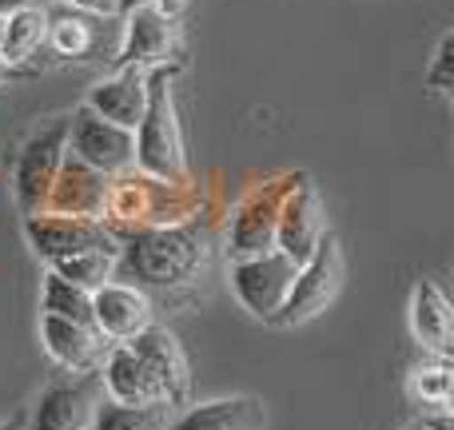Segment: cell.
Instances as JSON below:
<instances>
[{
    "label": "cell",
    "mask_w": 454,
    "mask_h": 430,
    "mask_svg": "<svg viewBox=\"0 0 454 430\" xmlns=\"http://www.w3.org/2000/svg\"><path fill=\"white\" fill-rule=\"evenodd\" d=\"M128 347H132V351L140 355L144 363H148L152 375L160 379L168 407H188L192 375H188V355H184L180 339H176L168 327H156V323H148L140 335L128 339Z\"/></svg>",
    "instance_id": "5bb4252c"
},
{
    "label": "cell",
    "mask_w": 454,
    "mask_h": 430,
    "mask_svg": "<svg viewBox=\"0 0 454 430\" xmlns=\"http://www.w3.org/2000/svg\"><path fill=\"white\" fill-rule=\"evenodd\" d=\"M100 387L108 391L112 403H124V407H160V403H168L160 379L152 375L148 363H144L128 343H120L116 351L104 355Z\"/></svg>",
    "instance_id": "e0dca14e"
},
{
    "label": "cell",
    "mask_w": 454,
    "mask_h": 430,
    "mask_svg": "<svg viewBox=\"0 0 454 430\" xmlns=\"http://www.w3.org/2000/svg\"><path fill=\"white\" fill-rule=\"evenodd\" d=\"M4 24H8V16H0V44H4Z\"/></svg>",
    "instance_id": "836d02e7"
},
{
    "label": "cell",
    "mask_w": 454,
    "mask_h": 430,
    "mask_svg": "<svg viewBox=\"0 0 454 430\" xmlns=\"http://www.w3.org/2000/svg\"><path fill=\"white\" fill-rule=\"evenodd\" d=\"M112 16H92V12H76V8H64V12H48V36L44 44L52 48L64 60H100L104 52H120V32L112 28Z\"/></svg>",
    "instance_id": "4fadbf2b"
},
{
    "label": "cell",
    "mask_w": 454,
    "mask_h": 430,
    "mask_svg": "<svg viewBox=\"0 0 454 430\" xmlns=\"http://www.w3.org/2000/svg\"><path fill=\"white\" fill-rule=\"evenodd\" d=\"M423 426H427V430H454V418L447 415V410H439V415L423 418Z\"/></svg>",
    "instance_id": "4dcf8cb0"
},
{
    "label": "cell",
    "mask_w": 454,
    "mask_h": 430,
    "mask_svg": "<svg viewBox=\"0 0 454 430\" xmlns=\"http://www.w3.org/2000/svg\"><path fill=\"white\" fill-rule=\"evenodd\" d=\"M104 219L116 223H132L136 227H168V223H188L192 219V192L188 184H168L156 176H112V192H108V212Z\"/></svg>",
    "instance_id": "3957f363"
},
{
    "label": "cell",
    "mask_w": 454,
    "mask_h": 430,
    "mask_svg": "<svg viewBox=\"0 0 454 430\" xmlns=\"http://www.w3.org/2000/svg\"><path fill=\"white\" fill-rule=\"evenodd\" d=\"M327 235V215H323V199L311 188L307 176H299V184L287 192L279 207V227H275V251H283L287 259L303 263L311 259L315 243Z\"/></svg>",
    "instance_id": "7c38bea8"
},
{
    "label": "cell",
    "mask_w": 454,
    "mask_h": 430,
    "mask_svg": "<svg viewBox=\"0 0 454 430\" xmlns=\"http://www.w3.org/2000/svg\"><path fill=\"white\" fill-rule=\"evenodd\" d=\"M40 339H44V351L60 367L76 371V375H92L104 363V335L96 327H80V323L56 319V315H40Z\"/></svg>",
    "instance_id": "d6986e66"
},
{
    "label": "cell",
    "mask_w": 454,
    "mask_h": 430,
    "mask_svg": "<svg viewBox=\"0 0 454 430\" xmlns=\"http://www.w3.org/2000/svg\"><path fill=\"white\" fill-rule=\"evenodd\" d=\"M172 80H176L172 64L148 68V108H144V120L136 128V168L144 176H156V180L168 184H192L184 132L180 120H176Z\"/></svg>",
    "instance_id": "7a4b0ae2"
},
{
    "label": "cell",
    "mask_w": 454,
    "mask_h": 430,
    "mask_svg": "<svg viewBox=\"0 0 454 430\" xmlns=\"http://www.w3.org/2000/svg\"><path fill=\"white\" fill-rule=\"evenodd\" d=\"M339 287H343V251H339L335 235L327 231L319 243H315L311 259L299 263L295 283H291L275 323H279V327H295V323L315 319V315L339 295Z\"/></svg>",
    "instance_id": "277c9868"
},
{
    "label": "cell",
    "mask_w": 454,
    "mask_h": 430,
    "mask_svg": "<svg viewBox=\"0 0 454 430\" xmlns=\"http://www.w3.org/2000/svg\"><path fill=\"white\" fill-rule=\"evenodd\" d=\"M64 8H76V12H92V16H116V0H60Z\"/></svg>",
    "instance_id": "83f0119b"
},
{
    "label": "cell",
    "mask_w": 454,
    "mask_h": 430,
    "mask_svg": "<svg viewBox=\"0 0 454 430\" xmlns=\"http://www.w3.org/2000/svg\"><path fill=\"white\" fill-rule=\"evenodd\" d=\"M124 28H120V68H160L176 56V44H180V32H176V20L164 16L156 4H140L132 12H124Z\"/></svg>",
    "instance_id": "30bf717a"
},
{
    "label": "cell",
    "mask_w": 454,
    "mask_h": 430,
    "mask_svg": "<svg viewBox=\"0 0 454 430\" xmlns=\"http://www.w3.org/2000/svg\"><path fill=\"white\" fill-rule=\"evenodd\" d=\"M40 311L56 315V319L80 323V327H96L92 323V291L76 287V283L60 279L56 271L44 275V287H40Z\"/></svg>",
    "instance_id": "603a6c76"
},
{
    "label": "cell",
    "mask_w": 454,
    "mask_h": 430,
    "mask_svg": "<svg viewBox=\"0 0 454 430\" xmlns=\"http://www.w3.org/2000/svg\"><path fill=\"white\" fill-rule=\"evenodd\" d=\"M92 323L104 339H116V343H128L132 335H140L152 323V303L140 287L132 283H104V287L92 291Z\"/></svg>",
    "instance_id": "2e32d148"
},
{
    "label": "cell",
    "mask_w": 454,
    "mask_h": 430,
    "mask_svg": "<svg viewBox=\"0 0 454 430\" xmlns=\"http://www.w3.org/2000/svg\"><path fill=\"white\" fill-rule=\"evenodd\" d=\"M295 271H299V263L287 259L283 251H263V255H251V259H235L231 291L255 319L275 323L291 283H295Z\"/></svg>",
    "instance_id": "ba28073f"
},
{
    "label": "cell",
    "mask_w": 454,
    "mask_h": 430,
    "mask_svg": "<svg viewBox=\"0 0 454 430\" xmlns=\"http://www.w3.org/2000/svg\"><path fill=\"white\" fill-rule=\"evenodd\" d=\"M8 80H12V64L0 56V84H8Z\"/></svg>",
    "instance_id": "d6a6232c"
},
{
    "label": "cell",
    "mask_w": 454,
    "mask_h": 430,
    "mask_svg": "<svg viewBox=\"0 0 454 430\" xmlns=\"http://www.w3.org/2000/svg\"><path fill=\"white\" fill-rule=\"evenodd\" d=\"M212 263V239L200 223H168V227H136L128 239H120L116 279L132 287H184L200 279V271Z\"/></svg>",
    "instance_id": "6da1fadb"
},
{
    "label": "cell",
    "mask_w": 454,
    "mask_h": 430,
    "mask_svg": "<svg viewBox=\"0 0 454 430\" xmlns=\"http://www.w3.org/2000/svg\"><path fill=\"white\" fill-rule=\"evenodd\" d=\"M168 403H160V407H124V403H100L92 415V423L88 430H168Z\"/></svg>",
    "instance_id": "cb8c5ba5"
},
{
    "label": "cell",
    "mask_w": 454,
    "mask_h": 430,
    "mask_svg": "<svg viewBox=\"0 0 454 430\" xmlns=\"http://www.w3.org/2000/svg\"><path fill=\"white\" fill-rule=\"evenodd\" d=\"M427 88H434V92H442V96L454 88V36L450 32L439 40V52H434L431 68H427Z\"/></svg>",
    "instance_id": "4316f807"
},
{
    "label": "cell",
    "mask_w": 454,
    "mask_h": 430,
    "mask_svg": "<svg viewBox=\"0 0 454 430\" xmlns=\"http://www.w3.org/2000/svg\"><path fill=\"white\" fill-rule=\"evenodd\" d=\"M68 152L84 164L100 168L104 176H124L136 168V132L100 120L92 108H76L68 116Z\"/></svg>",
    "instance_id": "9c48e42d"
},
{
    "label": "cell",
    "mask_w": 454,
    "mask_h": 430,
    "mask_svg": "<svg viewBox=\"0 0 454 430\" xmlns=\"http://www.w3.org/2000/svg\"><path fill=\"white\" fill-rule=\"evenodd\" d=\"M299 184V176H279L271 184H259L235 204L231 219H227V251L231 259H251L275 251V227H279V207L287 192Z\"/></svg>",
    "instance_id": "5b68a950"
},
{
    "label": "cell",
    "mask_w": 454,
    "mask_h": 430,
    "mask_svg": "<svg viewBox=\"0 0 454 430\" xmlns=\"http://www.w3.org/2000/svg\"><path fill=\"white\" fill-rule=\"evenodd\" d=\"M450 387H454V375L447 363H434V367H419L415 375H411V395L423 403H431V407L447 410L450 407Z\"/></svg>",
    "instance_id": "484cf974"
},
{
    "label": "cell",
    "mask_w": 454,
    "mask_h": 430,
    "mask_svg": "<svg viewBox=\"0 0 454 430\" xmlns=\"http://www.w3.org/2000/svg\"><path fill=\"white\" fill-rule=\"evenodd\" d=\"M108 192H112V176H104L100 168L84 164V160L72 156V152H64L44 212L104 219V212H108Z\"/></svg>",
    "instance_id": "8fae6325"
},
{
    "label": "cell",
    "mask_w": 454,
    "mask_h": 430,
    "mask_svg": "<svg viewBox=\"0 0 454 430\" xmlns=\"http://www.w3.org/2000/svg\"><path fill=\"white\" fill-rule=\"evenodd\" d=\"M96 407H100V379L96 375L52 383L32 410V430H88Z\"/></svg>",
    "instance_id": "9a60e30c"
},
{
    "label": "cell",
    "mask_w": 454,
    "mask_h": 430,
    "mask_svg": "<svg viewBox=\"0 0 454 430\" xmlns=\"http://www.w3.org/2000/svg\"><path fill=\"white\" fill-rule=\"evenodd\" d=\"M140 4H152V0H116L120 12H132V8H140Z\"/></svg>",
    "instance_id": "1f68e13d"
},
{
    "label": "cell",
    "mask_w": 454,
    "mask_h": 430,
    "mask_svg": "<svg viewBox=\"0 0 454 430\" xmlns=\"http://www.w3.org/2000/svg\"><path fill=\"white\" fill-rule=\"evenodd\" d=\"M152 4H156L164 16H172V20H180V16H184V8H188L192 0H152Z\"/></svg>",
    "instance_id": "f1b7e54d"
},
{
    "label": "cell",
    "mask_w": 454,
    "mask_h": 430,
    "mask_svg": "<svg viewBox=\"0 0 454 430\" xmlns=\"http://www.w3.org/2000/svg\"><path fill=\"white\" fill-rule=\"evenodd\" d=\"M411 331L415 339L434 355H450L454 343V311L450 299L439 291V283L419 279L411 291Z\"/></svg>",
    "instance_id": "ffe728a7"
},
{
    "label": "cell",
    "mask_w": 454,
    "mask_h": 430,
    "mask_svg": "<svg viewBox=\"0 0 454 430\" xmlns=\"http://www.w3.org/2000/svg\"><path fill=\"white\" fill-rule=\"evenodd\" d=\"M24 239L48 263L80 255V251H112V255H120V235L104 219H84V215H52V212L28 215L24 219Z\"/></svg>",
    "instance_id": "52a82bcc"
},
{
    "label": "cell",
    "mask_w": 454,
    "mask_h": 430,
    "mask_svg": "<svg viewBox=\"0 0 454 430\" xmlns=\"http://www.w3.org/2000/svg\"><path fill=\"white\" fill-rule=\"evenodd\" d=\"M20 8H48V0H0V16L20 12Z\"/></svg>",
    "instance_id": "f546056e"
},
{
    "label": "cell",
    "mask_w": 454,
    "mask_h": 430,
    "mask_svg": "<svg viewBox=\"0 0 454 430\" xmlns=\"http://www.w3.org/2000/svg\"><path fill=\"white\" fill-rule=\"evenodd\" d=\"M407 430H427V426H423V423H415V426H407Z\"/></svg>",
    "instance_id": "e575fe53"
},
{
    "label": "cell",
    "mask_w": 454,
    "mask_h": 430,
    "mask_svg": "<svg viewBox=\"0 0 454 430\" xmlns=\"http://www.w3.org/2000/svg\"><path fill=\"white\" fill-rule=\"evenodd\" d=\"M0 430H8V426H0Z\"/></svg>",
    "instance_id": "d590c367"
},
{
    "label": "cell",
    "mask_w": 454,
    "mask_h": 430,
    "mask_svg": "<svg viewBox=\"0 0 454 430\" xmlns=\"http://www.w3.org/2000/svg\"><path fill=\"white\" fill-rule=\"evenodd\" d=\"M52 271L60 275V279L76 283V287L96 291V287L116 279V255H112V251H80V255L56 259Z\"/></svg>",
    "instance_id": "d4e9b609"
},
{
    "label": "cell",
    "mask_w": 454,
    "mask_h": 430,
    "mask_svg": "<svg viewBox=\"0 0 454 430\" xmlns=\"http://www.w3.org/2000/svg\"><path fill=\"white\" fill-rule=\"evenodd\" d=\"M267 410L251 395H235V399H215L200 403V407L184 410L180 418H172L168 430H263Z\"/></svg>",
    "instance_id": "44dd1931"
},
{
    "label": "cell",
    "mask_w": 454,
    "mask_h": 430,
    "mask_svg": "<svg viewBox=\"0 0 454 430\" xmlns=\"http://www.w3.org/2000/svg\"><path fill=\"white\" fill-rule=\"evenodd\" d=\"M88 108L100 120H112V124L136 132L144 120V108H148V72L120 68L116 76L100 80V84L88 92Z\"/></svg>",
    "instance_id": "ac0fdd59"
},
{
    "label": "cell",
    "mask_w": 454,
    "mask_h": 430,
    "mask_svg": "<svg viewBox=\"0 0 454 430\" xmlns=\"http://www.w3.org/2000/svg\"><path fill=\"white\" fill-rule=\"evenodd\" d=\"M64 152H68V116L40 128L20 148L12 184H16V207H20L24 219L40 215L48 207V192H52V180H56V172H60Z\"/></svg>",
    "instance_id": "8992f818"
},
{
    "label": "cell",
    "mask_w": 454,
    "mask_h": 430,
    "mask_svg": "<svg viewBox=\"0 0 454 430\" xmlns=\"http://www.w3.org/2000/svg\"><path fill=\"white\" fill-rule=\"evenodd\" d=\"M48 36V8H20V12H8L4 24V44H0V56L8 64H28L32 56L44 48Z\"/></svg>",
    "instance_id": "7402d4cb"
}]
</instances>
